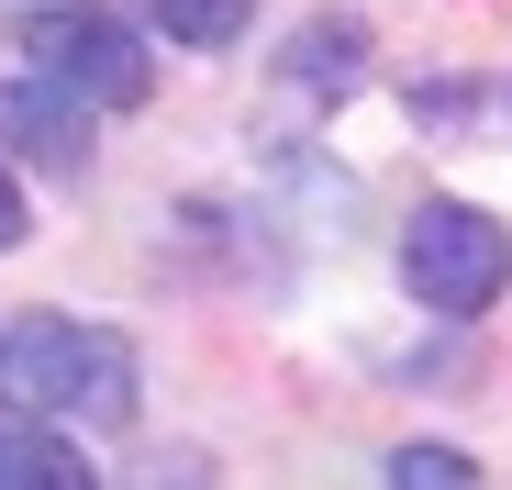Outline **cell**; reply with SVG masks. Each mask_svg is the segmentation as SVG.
I'll return each mask as SVG.
<instances>
[{
	"label": "cell",
	"instance_id": "277c9868",
	"mask_svg": "<svg viewBox=\"0 0 512 490\" xmlns=\"http://www.w3.org/2000/svg\"><path fill=\"white\" fill-rule=\"evenodd\" d=\"M0 145L34 156V168H56V179H78L90 168V101L45 90V78H0Z\"/></svg>",
	"mask_w": 512,
	"mask_h": 490
},
{
	"label": "cell",
	"instance_id": "8992f818",
	"mask_svg": "<svg viewBox=\"0 0 512 490\" xmlns=\"http://www.w3.org/2000/svg\"><path fill=\"white\" fill-rule=\"evenodd\" d=\"M0 490H101V479H90V457H78V435L0 424Z\"/></svg>",
	"mask_w": 512,
	"mask_h": 490
},
{
	"label": "cell",
	"instance_id": "ba28073f",
	"mask_svg": "<svg viewBox=\"0 0 512 490\" xmlns=\"http://www.w3.org/2000/svg\"><path fill=\"white\" fill-rule=\"evenodd\" d=\"M390 490H490L468 446H390Z\"/></svg>",
	"mask_w": 512,
	"mask_h": 490
},
{
	"label": "cell",
	"instance_id": "3957f363",
	"mask_svg": "<svg viewBox=\"0 0 512 490\" xmlns=\"http://www.w3.org/2000/svg\"><path fill=\"white\" fill-rule=\"evenodd\" d=\"M23 56H34V78H45V90L90 101V112H134V101L156 90L145 34H134L123 12H101V0H45V12L23 23Z\"/></svg>",
	"mask_w": 512,
	"mask_h": 490
},
{
	"label": "cell",
	"instance_id": "5b68a950",
	"mask_svg": "<svg viewBox=\"0 0 512 490\" xmlns=\"http://www.w3.org/2000/svg\"><path fill=\"white\" fill-rule=\"evenodd\" d=\"M279 78H290L301 101H346L357 78H368V23H357V12H312V23H290Z\"/></svg>",
	"mask_w": 512,
	"mask_h": 490
},
{
	"label": "cell",
	"instance_id": "6da1fadb",
	"mask_svg": "<svg viewBox=\"0 0 512 490\" xmlns=\"http://www.w3.org/2000/svg\"><path fill=\"white\" fill-rule=\"evenodd\" d=\"M0 401L56 424H134L145 413V357L112 323H67V312H12L0 323Z\"/></svg>",
	"mask_w": 512,
	"mask_h": 490
},
{
	"label": "cell",
	"instance_id": "7a4b0ae2",
	"mask_svg": "<svg viewBox=\"0 0 512 490\" xmlns=\"http://www.w3.org/2000/svg\"><path fill=\"white\" fill-rule=\"evenodd\" d=\"M401 290L423 312H446V323L501 312V290H512V223L479 212V201H423L401 223Z\"/></svg>",
	"mask_w": 512,
	"mask_h": 490
},
{
	"label": "cell",
	"instance_id": "9c48e42d",
	"mask_svg": "<svg viewBox=\"0 0 512 490\" xmlns=\"http://www.w3.org/2000/svg\"><path fill=\"white\" fill-rule=\"evenodd\" d=\"M23 245V190H12V168H0V257Z\"/></svg>",
	"mask_w": 512,
	"mask_h": 490
},
{
	"label": "cell",
	"instance_id": "52a82bcc",
	"mask_svg": "<svg viewBox=\"0 0 512 490\" xmlns=\"http://www.w3.org/2000/svg\"><path fill=\"white\" fill-rule=\"evenodd\" d=\"M134 12L167 34V45H234L256 23V0H134Z\"/></svg>",
	"mask_w": 512,
	"mask_h": 490
}]
</instances>
